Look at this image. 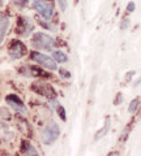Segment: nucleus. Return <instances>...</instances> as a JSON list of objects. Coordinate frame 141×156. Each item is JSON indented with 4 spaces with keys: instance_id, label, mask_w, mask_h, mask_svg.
<instances>
[{
    "instance_id": "nucleus-3",
    "label": "nucleus",
    "mask_w": 141,
    "mask_h": 156,
    "mask_svg": "<svg viewBox=\"0 0 141 156\" xmlns=\"http://www.w3.org/2000/svg\"><path fill=\"white\" fill-rule=\"evenodd\" d=\"M33 7L46 20H50L54 14V3L51 0H34Z\"/></svg>"
},
{
    "instance_id": "nucleus-11",
    "label": "nucleus",
    "mask_w": 141,
    "mask_h": 156,
    "mask_svg": "<svg viewBox=\"0 0 141 156\" xmlns=\"http://www.w3.org/2000/svg\"><path fill=\"white\" fill-rule=\"evenodd\" d=\"M22 151L26 155H38V151L34 148V146L32 143L26 142V140H24V142H22Z\"/></svg>"
},
{
    "instance_id": "nucleus-20",
    "label": "nucleus",
    "mask_w": 141,
    "mask_h": 156,
    "mask_svg": "<svg viewBox=\"0 0 141 156\" xmlns=\"http://www.w3.org/2000/svg\"><path fill=\"white\" fill-rule=\"evenodd\" d=\"M56 109H59V113H60V117L63 120H65V111H64V108L63 107H60V105H58V108Z\"/></svg>"
},
{
    "instance_id": "nucleus-1",
    "label": "nucleus",
    "mask_w": 141,
    "mask_h": 156,
    "mask_svg": "<svg viewBox=\"0 0 141 156\" xmlns=\"http://www.w3.org/2000/svg\"><path fill=\"white\" fill-rule=\"evenodd\" d=\"M60 134L59 125L56 122H50L39 131V139L43 144H51L58 139Z\"/></svg>"
},
{
    "instance_id": "nucleus-25",
    "label": "nucleus",
    "mask_w": 141,
    "mask_h": 156,
    "mask_svg": "<svg viewBox=\"0 0 141 156\" xmlns=\"http://www.w3.org/2000/svg\"><path fill=\"white\" fill-rule=\"evenodd\" d=\"M0 3H2V0H0Z\"/></svg>"
},
{
    "instance_id": "nucleus-22",
    "label": "nucleus",
    "mask_w": 141,
    "mask_h": 156,
    "mask_svg": "<svg viewBox=\"0 0 141 156\" xmlns=\"http://www.w3.org/2000/svg\"><path fill=\"white\" fill-rule=\"evenodd\" d=\"M12 3L17 4V5H21V7H24V5H25V4L28 3V0H12Z\"/></svg>"
},
{
    "instance_id": "nucleus-9",
    "label": "nucleus",
    "mask_w": 141,
    "mask_h": 156,
    "mask_svg": "<svg viewBox=\"0 0 141 156\" xmlns=\"http://www.w3.org/2000/svg\"><path fill=\"white\" fill-rule=\"evenodd\" d=\"M7 103L9 104V107H12L13 109L16 111H20V112H25V107H24L22 100H20L16 95H9L7 96Z\"/></svg>"
},
{
    "instance_id": "nucleus-2",
    "label": "nucleus",
    "mask_w": 141,
    "mask_h": 156,
    "mask_svg": "<svg viewBox=\"0 0 141 156\" xmlns=\"http://www.w3.org/2000/svg\"><path fill=\"white\" fill-rule=\"evenodd\" d=\"M32 42L37 48H41V50H54L56 46L55 39L45 33H35L33 35Z\"/></svg>"
},
{
    "instance_id": "nucleus-17",
    "label": "nucleus",
    "mask_w": 141,
    "mask_h": 156,
    "mask_svg": "<svg viewBox=\"0 0 141 156\" xmlns=\"http://www.w3.org/2000/svg\"><path fill=\"white\" fill-rule=\"evenodd\" d=\"M59 74H60V77L61 78H71V73L68 72V70H65V69H60V72H59Z\"/></svg>"
},
{
    "instance_id": "nucleus-16",
    "label": "nucleus",
    "mask_w": 141,
    "mask_h": 156,
    "mask_svg": "<svg viewBox=\"0 0 141 156\" xmlns=\"http://www.w3.org/2000/svg\"><path fill=\"white\" fill-rule=\"evenodd\" d=\"M58 4H59V7L61 11H65L67 7H68V2L67 0H58Z\"/></svg>"
},
{
    "instance_id": "nucleus-4",
    "label": "nucleus",
    "mask_w": 141,
    "mask_h": 156,
    "mask_svg": "<svg viewBox=\"0 0 141 156\" xmlns=\"http://www.w3.org/2000/svg\"><path fill=\"white\" fill-rule=\"evenodd\" d=\"M32 58L35 62H38L39 65L47 68V69L50 70H56L58 66H56V62L52 60L50 56L45 55V53H41V52H33L32 53Z\"/></svg>"
},
{
    "instance_id": "nucleus-12",
    "label": "nucleus",
    "mask_w": 141,
    "mask_h": 156,
    "mask_svg": "<svg viewBox=\"0 0 141 156\" xmlns=\"http://www.w3.org/2000/svg\"><path fill=\"white\" fill-rule=\"evenodd\" d=\"M109 129H110V120H109V119H106V124H105V126H103V128H102L99 131H97V134H95V140L101 139L103 135L107 134Z\"/></svg>"
},
{
    "instance_id": "nucleus-10",
    "label": "nucleus",
    "mask_w": 141,
    "mask_h": 156,
    "mask_svg": "<svg viewBox=\"0 0 141 156\" xmlns=\"http://www.w3.org/2000/svg\"><path fill=\"white\" fill-rule=\"evenodd\" d=\"M9 26H11V20L7 16H0V44L4 41V37L8 31Z\"/></svg>"
},
{
    "instance_id": "nucleus-5",
    "label": "nucleus",
    "mask_w": 141,
    "mask_h": 156,
    "mask_svg": "<svg viewBox=\"0 0 141 156\" xmlns=\"http://www.w3.org/2000/svg\"><path fill=\"white\" fill-rule=\"evenodd\" d=\"M33 30H34V23L32 18L22 17L18 20V29H17L18 34H21L22 37H28Z\"/></svg>"
},
{
    "instance_id": "nucleus-6",
    "label": "nucleus",
    "mask_w": 141,
    "mask_h": 156,
    "mask_svg": "<svg viewBox=\"0 0 141 156\" xmlns=\"http://www.w3.org/2000/svg\"><path fill=\"white\" fill-rule=\"evenodd\" d=\"M25 52H26V48L21 42L13 41L12 46L9 47V56L12 58H20L25 55Z\"/></svg>"
},
{
    "instance_id": "nucleus-8",
    "label": "nucleus",
    "mask_w": 141,
    "mask_h": 156,
    "mask_svg": "<svg viewBox=\"0 0 141 156\" xmlns=\"http://www.w3.org/2000/svg\"><path fill=\"white\" fill-rule=\"evenodd\" d=\"M13 138H14V133L9 128V125L0 122V140L9 142V140H13Z\"/></svg>"
},
{
    "instance_id": "nucleus-23",
    "label": "nucleus",
    "mask_w": 141,
    "mask_h": 156,
    "mask_svg": "<svg viewBox=\"0 0 141 156\" xmlns=\"http://www.w3.org/2000/svg\"><path fill=\"white\" fill-rule=\"evenodd\" d=\"M135 73H136V72H133V70H132V72H129V73H128V74H127V77H125V80H127V81H128V80H129V78H131V77H132V76L135 74Z\"/></svg>"
},
{
    "instance_id": "nucleus-14",
    "label": "nucleus",
    "mask_w": 141,
    "mask_h": 156,
    "mask_svg": "<svg viewBox=\"0 0 141 156\" xmlns=\"http://www.w3.org/2000/svg\"><path fill=\"white\" fill-rule=\"evenodd\" d=\"M11 120V112L6 107H0V121H8Z\"/></svg>"
},
{
    "instance_id": "nucleus-13",
    "label": "nucleus",
    "mask_w": 141,
    "mask_h": 156,
    "mask_svg": "<svg viewBox=\"0 0 141 156\" xmlns=\"http://www.w3.org/2000/svg\"><path fill=\"white\" fill-rule=\"evenodd\" d=\"M52 56H54V58L58 62H67L68 61V56L63 51H54Z\"/></svg>"
},
{
    "instance_id": "nucleus-19",
    "label": "nucleus",
    "mask_w": 141,
    "mask_h": 156,
    "mask_svg": "<svg viewBox=\"0 0 141 156\" xmlns=\"http://www.w3.org/2000/svg\"><path fill=\"white\" fill-rule=\"evenodd\" d=\"M128 25H129V18H124L120 23V29H127Z\"/></svg>"
},
{
    "instance_id": "nucleus-7",
    "label": "nucleus",
    "mask_w": 141,
    "mask_h": 156,
    "mask_svg": "<svg viewBox=\"0 0 141 156\" xmlns=\"http://www.w3.org/2000/svg\"><path fill=\"white\" fill-rule=\"evenodd\" d=\"M33 89L35 90L37 92H39V94L45 95V96H47V98H50V99H52V98H55V96H56L55 90L52 89V87H51L50 85H47V83L34 85V86H33Z\"/></svg>"
},
{
    "instance_id": "nucleus-18",
    "label": "nucleus",
    "mask_w": 141,
    "mask_h": 156,
    "mask_svg": "<svg viewBox=\"0 0 141 156\" xmlns=\"http://www.w3.org/2000/svg\"><path fill=\"white\" fill-rule=\"evenodd\" d=\"M58 105H59V101H58L55 98H52L51 101H50V107H51V109H56L58 108Z\"/></svg>"
},
{
    "instance_id": "nucleus-21",
    "label": "nucleus",
    "mask_w": 141,
    "mask_h": 156,
    "mask_svg": "<svg viewBox=\"0 0 141 156\" xmlns=\"http://www.w3.org/2000/svg\"><path fill=\"white\" fill-rule=\"evenodd\" d=\"M135 9H136L135 3H133V2H129V3H128V5H127V11H128V12H133Z\"/></svg>"
},
{
    "instance_id": "nucleus-24",
    "label": "nucleus",
    "mask_w": 141,
    "mask_h": 156,
    "mask_svg": "<svg viewBox=\"0 0 141 156\" xmlns=\"http://www.w3.org/2000/svg\"><path fill=\"white\" fill-rule=\"evenodd\" d=\"M120 100H121V95L119 94V95H118V99H116V100H115V104H116V105H118V104L120 103Z\"/></svg>"
},
{
    "instance_id": "nucleus-15",
    "label": "nucleus",
    "mask_w": 141,
    "mask_h": 156,
    "mask_svg": "<svg viewBox=\"0 0 141 156\" xmlns=\"http://www.w3.org/2000/svg\"><path fill=\"white\" fill-rule=\"evenodd\" d=\"M139 104H140V98H136V99H133L132 101H131V104L128 107L129 113H135V112L137 111V108H139Z\"/></svg>"
}]
</instances>
